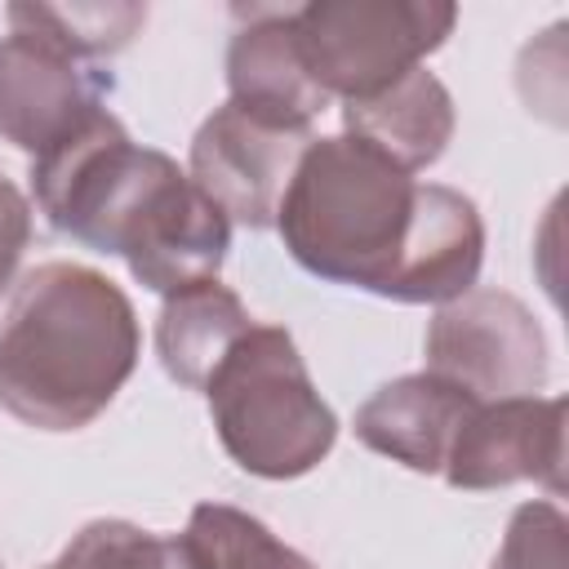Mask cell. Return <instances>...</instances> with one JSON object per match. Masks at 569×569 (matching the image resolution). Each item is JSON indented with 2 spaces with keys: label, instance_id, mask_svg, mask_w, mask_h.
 <instances>
[{
  "label": "cell",
  "instance_id": "6da1fadb",
  "mask_svg": "<svg viewBox=\"0 0 569 569\" xmlns=\"http://www.w3.org/2000/svg\"><path fill=\"white\" fill-rule=\"evenodd\" d=\"M138 351V311L111 276L40 262L0 320V409L36 431H80L133 378Z\"/></svg>",
  "mask_w": 569,
  "mask_h": 569
},
{
  "label": "cell",
  "instance_id": "7a4b0ae2",
  "mask_svg": "<svg viewBox=\"0 0 569 569\" xmlns=\"http://www.w3.org/2000/svg\"><path fill=\"white\" fill-rule=\"evenodd\" d=\"M418 196L422 182L369 142L351 133L311 138L280 200L276 231L302 271L391 298L413 240Z\"/></svg>",
  "mask_w": 569,
  "mask_h": 569
},
{
  "label": "cell",
  "instance_id": "3957f363",
  "mask_svg": "<svg viewBox=\"0 0 569 569\" xmlns=\"http://www.w3.org/2000/svg\"><path fill=\"white\" fill-rule=\"evenodd\" d=\"M204 400L227 458L258 480H298L338 440V413L284 325H249L204 382Z\"/></svg>",
  "mask_w": 569,
  "mask_h": 569
},
{
  "label": "cell",
  "instance_id": "277c9868",
  "mask_svg": "<svg viewBox=\"0 0 569 569\" xmlns=\"http://www.w3.org/2000/svg\"><path fill=\"white\" fill-rule=\"evenodd\" d=\"M458 22L445 0H311L293 9V40L325 98H369L436 53Z\"/></svg>",
  "mask_w": 569,
  "mask_h": 569
},
{
  "label": "cell",
  "instance_id": "5b68a950",
  "mask_svg": "<svg viewBox=\"0 0 569 569\" xmlns=\"http://www.w3.org/2000/svg\"><path fill=\"white\" fill-rule=\"evenodd\" d=\"M173 156L129 138L120 116L93 111L76 133L31 160V191L44 222L98 253H116L124 222L160 182Z\"/></svg>",
  "mask_w": 569,
  "mask_h": 569
},
{
  "label": "cell",
  "instance_id": "8992f818",
  "mask_svg": "<svg viewBox=\"0 0 569 569\" xmlns=\"http://www.w3.org/2000/svg\"><path fill=\"white\" fill-rule=\"evenodd\" d=\"M427 373L462 387L471 400L538 396L551 351L538 316L507 289H467L436 307L427 325Z\"/></svg>",
  "mask_w": 569,
  "mask_h": 569
},
{
  "label": "cell",
  "instance_id": "52a82bcc",
  "mask_svg": "<svg viewBox=\"0 0 569 569\" xmlns=\"http://www.w3.org/2000/svg\"><path fill=\"white\" fill-rule=\"evenodd\" d=\"M311 129L267 124L236 102L213 107L191 138V182L227 213V222L267 231L276 227L289 178L311 147Z\"/></svg>",
  "mask_w": 569,
  "mask_h": 569
},
{
  "label": "cell",
  "instance_id": "ba28073f",
  "mask_svg": "<svg viewBox=\"0 0 569 569\" xmlns=\"http://www.w3.org/2000/svg\"><path fill=\"white\" fill-rule=\"evenodd\" d=\"M227 249H231L227 213L173 160L124 222L116 258L129 262V276L142 289L173 298L182 289L218 280Z\"/></svg>",
  "mask_w": 569,
  "mask_h": 569
},
{
  "label": "cell",
  "instance_id": "9c48e42d",
  "mask_svg": "<svg viewBox=\"0 0 569 569\" xmlns=\"http://www.w3.org/2000/svg\"><path fill=\"white\" fill-rule=\"evenodd\" d=\"M453 489L485 493L520 480L565 493V396H511L476 405L458 427L445 471Z\"/></svg>",
  "mask_w": 569,
  "mask_h": 569
},
{
  "label": "cell",
  "instance_id": "30bf717a",
  "mask_svg": "<svg viewBox=\"0 0 569 569\" xmlns=\"http://www.w3.org/2000/svg\"><path fill=\"white\" fill-rule=\"evenodd\" d=\"M107 93L111 76L71 58L53 40L22 27L0 36V138L31 160L102 111Z\"/></svg>",
  "mask_w": 569,
  "mask_h": 569
},
{
  "label": "cell",
  "instance_id": "8fae6325",
  "mask_svg": "<svg viewBox=\"0 0 569 569\" xmlns=\"http://www.w3.org/2000/svg\"><path fill=\"white\" fill-rule=\"evenodd\" d=\"M236 31L227 44V89L240 111L284 124L311 129L316 116L329 107L325 89L311 80L298 40H293V9L280 4H236Z\"/></svg>",
  "mask_w": 569,
  "mask_h": 569
},
{
  "label": "cell",
  "instance_id": "7c38bea8",
  "mask_svg": "<svg viewBox=\"0 0 569 569\" xmlns=\"http://www.w3.org/2000/svg\"><path fill=\"white\" fill-rule=\"evenodd\" d=\"M480 400L436 373H405L382 382L356 409V440L418 476H440L458 427L471 418Z\"/></svg>",
  "mask_w": 569,
  "mask_h": 569
},
{
  "label": "cell",
  "instance_id": "4fadbf2b",
  "mask_svg": "<svg viewBox=\"0 0 569 569\" xmlns=\"http://www.w3.org/2000/svg\"><path fill=\"white\" fill-rule=\"evenodd\" d=\"M342 124L351 138L382 151L405 173L436 164L453 138V98L427 67H413L396 84L342 102Z\"/></svg>",
  "mask_w": 569,
  "mask_h": 569
},
{
  "label": "cell",
  "instance_id": "5bb4252c",
  "mask_svg": "<svg viewBox=\"0 0 569 569\" xmlns=\"http://www.w3.org/2000/svg\"><path fill=\"white\" fill-rule=\"evenodd\" d=\"M249 325H253L249 307L227 284L209 280V284H196V289H182V293L164 298L160 320H156L160 369L178 387L204 391V382L213 378L222 356L249 333Z\"/></svg>",
  "mask_w": 569,
  "mask_h": 569
},
{
  "label": "cell",
  "instance_id": "9a60e30c",
  "mask_svg": "<svg viewBox=\"0 0 569 569\" xmlns=\"http://www.w3.org/2000/svg\"><path fill=\"white\" fill-rule=\"evenodd\" d=\"M182 542L196 569H316L258 516L227 502H196Z\"/></svg>",
  "mask_w": 569,
  "mask_h": 569
},
{
  "label": "cell",
  "instance_id": "2e32d148",
  "mask_svg": "<svg viewBox=\"0 0 569 569\" xmlns=\"http://www.w3.org/2000/svg\"><path fill=\"white\" fill-rule=\"evenodd\" d=\"M142 22H147V4H36V0L9 4V27L44 36L80 62L120 53Z\"/></svg>",
  "mask_w": 569,
  "mask_h": 569
},
{
  "label": "cell",
  "instance_id": "e0dca14e",
  "mask_svg": "<svg viewBox=\"0 0 569 569\" xmlns=\"http://www.w3.org/2000/svg\"><path fill=\"white\" fill-rule=\"evenodd\" d=\"M44 569H196L182 533H151L133 520H89Z\"/></svg>",
  "mask_w": 569,
  "mask_h": 569
},
{
  "label": "cell",
  "instance_id": "ac0fdd59",
  "mask_svg": "<svg viewBox=\"0 0 569 569\" xmlns=\"http://www.w3.org/2000/svg\"><path fill=\"white\" fill-rule=\"evenodd\" d=\"M489 569H569V520L556 502H520Z\"/></svg>",
  "mask_w": 569,
  "mask_h": 569
},
{
  "label": "cell",
  "instance_id": "d6986e66",
  "mask_svg": "<svg viewBox=\"0 0 569 569\" xmlns=\"http://www.w3.org/2000/svg\"><path fill=\"white\" fill-rule=\"evenodd\" d=\"M27 244H31V200L0 173V293L13 289Z\"/></svg>",
  "mask_w": 569,
  "mask_h": 569
},
{
  "label": "cell",
  "instance_id": "ffe728a7",
  "mask_svg": "<svg viewBox=\"0 0 569 569\" xmlns=\"http://www.w3.org/2000/svg\"><path fill=\"white\" fill-rule=\"evenodd\" d=\"M0 569H4V565H0Z\"/></svg>",
  "mask_w": 569,
  "mask_h": 569
}]
</instances>
